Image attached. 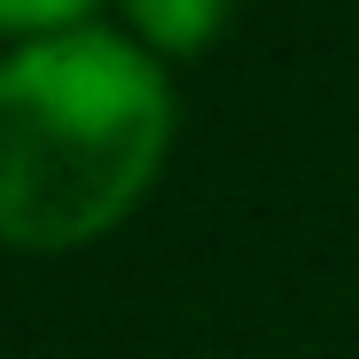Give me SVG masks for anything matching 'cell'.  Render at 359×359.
Listing matches in <instances>:
<instances>
[{
    "label": "cell",
    "instance_id": "7a4b0ae2",
    "mask_svg": "<svg viewBox=\"0 0 359 359\" xmlns=\"http://www.w3.org/2000/svg\"><path fill=\"white\" fill-rule=\"evenodd\" d=\"M126 16H133L141 47H156V55H196V47L226 24V0H126Z\"/></svg>",
    "mask_w": 359,
    "mask_h": 359
},
{
    "label": "cell",
    "instance_id": "3957f363",
    "mask_svg": "<svg viewBox=\"0 0 359 359\" xmlns=\"http://www.w3.org/2000/svg\"><path fill=\"white\" fill-rule=\"evenodd\" d=\"M86 8L94 0H0V32H16L24 47L32 39H63V32H79Z\"/></svg>",
    "mask_w": 359,
    "mask_h": 359
},
{
    "label": "cell",
    "instance_id": "6da1fadb",
    "mask_svg": "<svg viewBox=\"0 0 359 359\" xmlns=\"http://www.w3.org/2000/svg\"><path fill=\"white\" fill-rule=\"evenodd\" d=\"M172 133V86L126 32L32 39L0 63V234L24 250H71L133 196Z\"/></svg>",
    "mask_w": 359,
    "mask_h": 359
}]
</instances>
